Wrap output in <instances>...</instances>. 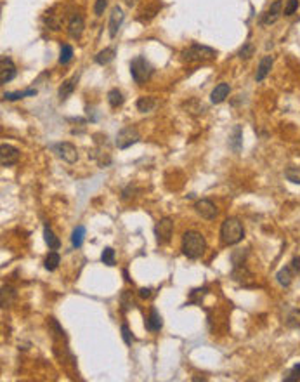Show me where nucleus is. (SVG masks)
<instances>
[{"label":"nucleus","instance_id":"393cba45","mask_svg":"<svg viewBox=\"0 0 300 382\" xmlns=\"http://www.w3.org/2000/svg\"><path fill=\"white\" fill-rule=\"evenodd\" d=\"M0 297H2V308H9V306L13 304L14 301H16L18 292L13 289V287L4 285V287H2V294H0Z\"/></svg>","mask_w":300,"mask_h":382},{"label":"nucleus","instance_id":"4be33fe9","mask_svg":"<svg viewBox=\"0 0 300 382\" xmlns=\"http://www.w3.org/2000/svg\"><path fill=\"white\" fill-rule=\"evenodd\" d=\"M135 106H137L140 113H149L157 108V99L153 96H140L137 103H135Z\"/></svg>","mask_w":300,"mask_h":382},{"label":"nucleus","instance_id":"ea45409f","mask_svg":"<svg viewBox=\"0 0 300 382\" xmlns=\"http://www.w3.org/2000/svg\"><path fill=\"white\" fill-rule=\"evenodd\" d=\"M151 292H153V290H151L149 287H144V289L139 290V297L140 299H149L151 297Z\"/></svg>","mask_w":300,"mask_h":382},{"label":"nucleus","instance_id":"2eb2a0df","mask_svg":"<svg viewBox=\"0 0 300 382\" xmlns=\"http://www.w3.org/2000/svg\"><path fill=\"white\" fill-rule=\"evenodd\" d=\"M229 92H231V87H229V84H226V82H220L219 85H215V89L212 90V94H210V101L214 104H220V103H224L226 101V97L229 96Z\"/></svg>","mask_w":300,"mask_h":382},{"label":"nucleus","instance_id":"0eeeda50","mask_svg":"<svg viewBox=\"0 0 300 382\" xmlns=\"http://www.w3.org/2000/svg\"><path fill=\"white\" fill-rule=\"evenodd\" d=\"M139 139H140V136H139L137 129L132 127V125H127L116 134V146H118L120 150H127V148H130L132 145H135Z\"/></svg>","mask_w":300,"mask_h":382},{"label":"nucleus","instance_id":"5701e85b","mask_svg":"<svg viewBox=\"0 0 300 382\" xmlns=\"http://www.w3.org/2000/svg\"><path fill=\"white\" fill-rule=\"evenodd\" d=\"M30 96H37V89H25V90H16V92H4L2 99L4 101H18V99H25V97Z\"/></svg>","mask_w":300,"mask_h":382},{"label":"nucleus","instance_id":"f3484780","mask_svg":"<svg viewBox=\"0 0 300 382\" xmlns=\"http://www.w3.org/2000/svg\"><path fill=\"white\" fill-rule=\"evenodd\" d=\"M77 82H78V77H77V75L63 82V85H61L59 90H58V96H59L61 101H66L68 97H70L71 94L75 92V89H77Z\"/></svg>","mask_w":300,"mask_h":382},{"label":"nucleus","instance_id":"4468645a","mask_svg":"<svg viewBox=\"0 0 300 382\" xmlns=\"http://www.w3.org/2000/svg\"><path fill=\"white\" fill-rule=\"evenodd\" d=\"M83 28H85V23H83V18L80 14H75L73 18L68 23V35L73 40H78L83 33Z\"/></svg>","mask_w":300,"mask_h":382},{"label":"nucleus","instance_id":"f8f14e48","mask_svg":"<svg viewBox=\"0 0 300 382\" xmlns=\"http://www.w3.org/2000/svg\"><path fill=\"white\" fill-rule=\"evenodd\" d=\"M195 210L198 212V215H201L203 219H207V221H214L219 214L217 207H215L214 202H210L208 198L198 200V202L195 203Z\"/></svg>","mask_w":300,"mask_h":382},{"label":"nucleus","instance_id":"9d476101","mask_svg":"<svg viewBox=\"0 0 300 382\" xmlns=\"http://www.w3.org/2000/svg\"><path fill=\"white\" fill-rule=\"evenodd\" d=\"M54 151L58 153V157L66 164H75L78 160V150L71 143H58L54 146Z\"/></svg>","mask_w":300,"mask_h":382},{"label":"nucleus","instance_id":"f704fd0d","mask_svg":"<svg viewBox=\"0 0 300 382\" xmlns=\"http://www.w3.org/2000/svg\"><path fill=\"white\" fill-rule=\"evenodd\" d=\"M120 332H121V339H123V342L127 344V346H132V342H134V335H132V332H130V328H128L127 323L121 325Z\"/></svg>","mask_w":300,"mask_h":382},{"label":"nucleus","instance_id":"58836bf2","mask_svg":"<svg viewBox=\"0 0 300 382\" xmlns=\"http://www.w3.org/2000/svg\"><path fill=\"white\" fill-rule=\"evenodd\" d=\"M106 6H108V0H96V4H94V14H96V16H102Z\"/></svg>","mask_w":300,"mask_h":382},{"label":"nucleus","instance_id":"aec40b11","mask_svg":"<svg viewBox=\"0 0 300 382\" xmlns=\"http://www.w3.org/2000/svg\"><path fill=\"white\" fill-rule=\"evenodd\" d=\"M243 146V129L241 125H234L233 132L229 136V148L234 151V153H240Z\"/></svg>","mask_w":300,"mask_h":382},{"label":"nucleus","instance_id":"e433bc0d","mask_svg":"<svg viewBox=\"0 0 300 382\" xmlns=\"http://www.w3.org/2000/svg\"><path fill=\"white\" fill-rule=\"evenodd\" d=\"M207 292H208L207 287H203V289H196V290H193V292H191V301H189V302H191V304H200L201 299H203V296H205V294H207Z\"/></svg>","mask_w":300,"mask_h":382},{"label":"nucleus","instance_id":"a211bd4d","mask_svg":"<svg viewBox=\"0 0 300 382\" xmlns=\"http://www.w3.org/2000/svg\"><path fill=\"white\" fill-rule=\"evenodd\" d=\"M272 63H274V58H272V56H264V58L260 59L259 68H257V73H255L257 82H262L265 77H267L269 71H271V68H272Z\"/></svg>","mask_w":300,"mask_h":382},{"label":"nucleus","instance_id":"ddd939ff","mask_svg":"<svg viewBox=\"0 0 300 382\" xmlns=\"http://www.w3.org/2000/svg\"><path fill=\"white\" fill-rule=\"evenodd\" d=\"M125 20V14L121 11V7L115 6L111 9V14H109V23H108V32H109V37L115 39L118 35V30L121 28V23Z\"/></svg>","mask_w":300,"mask_h":382},{"label":"nucleus","instance_id":"cd10ccee","mask_svg":"<svg viewBox=\"0 0 300 382\" xmlns=\"http://www.w3.org/2000/svg\"><path fill=\"white\" fill-rule=\"evenodd\" d=\"M123 94L120 92L118 89H111L108 92V103L111 108H120L121 104H123Z\"/></svg>","mask_w":300,"mask_h":382},{"label":"nucleus","instance_id":"2f4dec72","mask_svg":"<svg viewBox=\"0 0 300 382\" xmlns=\"http://www.w3.org/2000/svg\"><path fill=\"white\" fill-rule=\"evenodd\" d=\"M284 177H286L290 183L300 184V167H288L284 170Z\"/></svg>","mask_w":300,"mask_h":382},{"label":"nucleus","instance_id":"a878e982","mask_svg":"<svg viewBox=\"0 0 300 382\" xmlns=\"http://www.w3.org/2000/svg\"><path fill=\"white\" fill-rule=\"evenodd\" d=\"M59 263H61V256L56 250H52V252H49L47 257H45L44 266H45V270L47 271H56L58 270V266H59Z\"/></svg>","mask_w":300,"mask_h":382},{"label":"nucleus","instance_id":"6ab92c4d","mask_svg":"<svg viewBox=\"0 0 300 382\" xmlns=\"http://www.w3.org/2000/svg\"><path fill=\"white\" fill-rule=\"evenodd\" d=\"M231 278L234 282H240L243 285H248V280H252V273L246 270L245 264H238V266H233V271H231Z\"/></svg>","mask_w":300,"mask_h":382},{"label":"nucleus","instance_id":"7c9ffc66","mask_svg":"<svg viewBox=\"0 0 300 382\" xmlns=\"http://www.w3.org/2000/svg\"><path fill=\"white\" fill-rule=\"evenodd\" d=\"M115 250H113L111 247H106L104 250H102V254H101V261H102V264H106V266H115L116 264V261H115Z\"/></svg>","mask_w":300,"mask_h":382},{"label":"nucleus","instance_id":"72a5a7b5","mask_svg":"<svg viewBox=\"0 0 300 382\" xmlns=\"http://www.w3.org/2000/svg\"><path fill=\"white\" fill-rule=\"evenodd\" d=\"M284 382H297L300 380V363H297L295 366H291V370L283 377Z\"/></svg>","mask_w":300,"mask_h":382},{"label":"nucleus","instance_id":"1a4fd4ad","mask_svg":"<svg viewBox=\"0 0 300 382\" xmlns=\"http://www.w3.org/2000/svg\"><path fill=\"white\" fill-rule=\"evenodd\" d=\"M283 6H284V0H276V2H272L271 6H269V9L262 14L260 25L262 26L274 25V23L281 18V14H283Z\"/></svg>","mask_w":300,"mask_h":382},{"label":"nucleus","instance_id":"6e6552de","mask_svg":"<svg viewBox=\"0 0 300 382\" xmlns=\"http://www.w3.org/2000/svg\"><path fill=\"white\" fill-rule=\"evenodd\" d=\"M18 75V70H16V64L11 58L7 56H2L0 58V84L6 85L9 84L11 80H14Z\"/></svg>","mask_w":300,"mask_h":382},{"label":"nucleus","instance_id":"c9c22d12","mask_svg":"<svg viewBox=\"0 0 300 382\" xmlns=\"http://www.w3.org/2000/svg\"><path fill=\"white\" fill-rule=\"evenodd\" d=\"M297 9H298V0H284V9H283L284 16H291V14H295Z\"/></svg>","mask_w":300,"mask_h":382},{"label":"nucleus","instance_id":"b1692460","mask_svg":"<svg viewBox=\"0 0 300 382\" xmlns=\"http://www.w3.org/2000/svg\"><path fill=\"white\" fill-rule=\"evenodd\" d=\"M44 240H45V243L49 245V248H51V250H58V248L61 247L59 238L56 236L54 231H52L51 228H49V224L44 226Z\"/></svg>","mask_w":300,"mask_h":382},{"label":"nucleus","instance_id":"9b49d317","mask_svg":"<svg viewBox=\"0 0 300 382\" xmlns=\"http://www.w3.org/2000/svg\"><path fill=\"white\" fill-rule=\"evenodd\" d=\"M18 162H20V150L14 148L13 145L4 143L0 146V164H2V167H13Z\"/></svg>","mask_w":300,"mask_h":382},{"label":"nucleus","instance_id":"f03ea898","mask_svg":"<svg viewBox=\"0 0 300 382\" xmlns=\"http://www.w3.org/2000/svg\"><path fill=\"white\" fill-rule=\"evenodd\" d=\"M245 238V228L236 217H227L220 226V241L227 247L238 245Z\"/></svg>","mask_w":300,"mask_h":382},{"label":"nucleus","instance_id":"c756f323","mask_svg":"<svg viewBox=\"0 0 300 382\" xmlns=\"http://www.w3.org/2000/svg\"><path fill=\"white\" fill-rule=\"evenodd\" d=\"M284 323H286V327H290V328L300 327V309H291V311L288 313Z\"/></svg>","mask_w":300,"mask_h":382},{"label":"nucleus","instance_id":"423d86ee","mask_svg":"<svg viewBox=\"0 0 300 382\" xmlns=\"http://www.w3.org/2000/svg\"><path fill=\"white\" fill-rule=\"evenodd\" d=\"M298 273H300V257L295 256L293 259L290 261V264H288L286 268H283L281 271H278V275H276V280H278L279 285L288 287L291 282H293V278Z\"/></svg>","mask_w":300,"mask_h":382},{"label":"nucleus","instance_id":"f257e3e1","mask_svg":"<svg viewBox=\"0 0 300 382\" xmlns=\"http://www.w3.org/2000/svg\"><path fill=\"white\" fill-rule=\"evenodd\" d=\"M181 250L188 259H200L207 250V240L198 231H186L182 234V245Z\"/></svg>","mask_w":300,"mask_h":382},{"label":"nucleus","instance_id":"7ed1b4c3","mask_svg":"<svg viewBox=\"0 0 300 382\" xmlns=\"http://www.w3.org/2000/svg\"><path fill=\"white\" fill-rule=\"evenodd\" d=\"M130 75L132 80L135 82L137 85H144L153 75V66L149 64L144 56H137L130 61Z\"/></svg>","mask_w":300,"mask_h":382},{"label":"nucleus","instance_id":"bb28decb","mask_svg":"<svg viewBox=\"0 0 300 382\" xmlns=\"http://www.w3.org/2000/svg\"><path fill=\"white\" fill-rule=\"evenodd\" d=\"M83 238H85V226H77L71 233V245L75 248H80L83 243Z\"/></svg>","mask_w":300,"mask_h":382},{"label":"nucleus","instance_id":"20e7f679","mask_svg":"<svg viewBox=\"0 0 300 382\" xmlns=\"http://www.w3.org/2000/svg\"><path fill=\"white\" fill-rule=\"evenodd\" d=\"M217 56V51L208 45H201V44H193L189 45L188 49L182 51V59L188 63L193 61H210Z\"/></svg>","mask_w":300,"mask_h":382},{"label":"nucleus","instance_id":"473e14b6","mask_svg":"<svg viewBox=\"0 0 300 382\" xmlns=\"http://www.w3.org/2000/svg\"><path fill=\"white\" fill-rule=\"evenodd\" d=\"M255 54V47H253V44L246 42L243 44V47L238 51V56H240V59H250L252 56Z\"/></svg>","mask_w":300,"mask_h":382},{"label":"nucleus","instance_id":"39448f33","mask_svg":"<svg viewBox=\"0 0 300 382\" xmlns=\"http://www.w3.org/2000/svg\"><path fill=\"white\" fill-rule=\"evenodd\" d=\"M174 234V222L170 217H162L155 226V236H157L158 245H167L172 240Z\"/></svg>","mask_w":300,"mask_h":382},{"label":"nucleus","instance_id":"412c9836","mask_svg":"<svg viewBox=\"0 0 300 382\" xmlns=\"http://www.w3.org/2000/svg\"><path fill=\"white\" fill-rule=\"evenodd\" d=\"M115 56H116V49L115 47H106V49H102L101 52H97L96 54V63L97 64H101V66H104V64H109L115 59Z\"/></svg>","mask_w":300,"mask_h":382},{"label":"nucleus","instance_id":"4c0bfd02","mask_svg":"<svg viewBox=\"0 0 300 382\" xmlns=\"http://www.w3.org/2000/svg\"><path fill=\"white\" fill-rule=\"evenodd\" d=\"M245 256L246 252L243 250H234L233 256H231V261H233V266H238V264H245L243 261H245Z\"/></svg>","mask_w":300,"mask_h":382},{"label":"nucleus","instance_id":"a19ab883","mask_svg":"<svg viewBox=\"0 0 300 382\" xmlns=\"http://www.w3.org/2000/svg\"><path fill=\"white\" fill-rule=\"evenodd\" d=\"M123 276H125V282H130V278H128V271L123 270Z\"/></svg>","mask_w":300,"mask_h":382},{"label":"nucleus","instance_id":"c85d7f7f","mask_svg":"<svg viewBox=\"0 0 300 382\" xmlns=\"http://www.w3.org/2000/svg\"><path fill=\"white\" fill-rule=\"evenodd\" d=\"M73 47H71L70 44H64L63 47H61V54H59V64H68L73 59Z\"/></svg>","mask_w":300,"mask_h":382},{"label":"nucleus","instance_id":"dca6fc26","mask_svg":"<svg viewBox=\"0 0 300 382\" xmlns=\"http://www.w3.org/2000/svg\"><path fill=\"white\" fill-rule=\"evenodd\" d=\"M146 330L147 332H160L162 327H163V320H162V315L157 311V308H151L149 311V316L146 318Z\"/></svg>","mask_w":300,"mask_h":382}]
</instances>
